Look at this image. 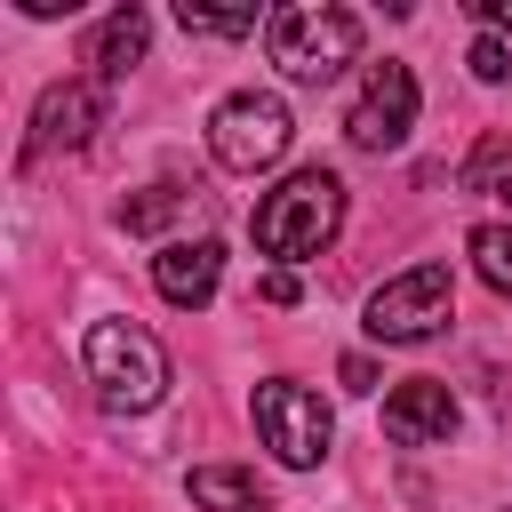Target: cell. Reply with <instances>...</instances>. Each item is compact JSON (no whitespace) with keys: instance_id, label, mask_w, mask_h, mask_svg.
Instances as JSON below:
<instances>
[{"instance_id":"9c48e42d","label":"cell","mask_w":512,"mask_h":512,"mask_svg":"<svg viewBox=\"0 0 512 512\" xmlns=\"http://www.w3.org/2000/svg\"><path fill=\"white\" fill-rule=\"evenodd\" d=\"M448 432H456V392H448L440 376L392 384V400H384V440H392V448H440Z\"/></svg>"},{"instance_id":"5bb4252c","label":"cell","mask_w":512,"mask_h":512,"mask_svg":"<svg viewBox=\"0 0 512 512\" xmlns=\"http://www.w3.org/2000/svg\"><path fill=\"white\" fill-rule=\"evenodd\" d=\"M176 24L184 32H200V40H240V32H256V8H176Z\"/></svg>"},{"instance_id":"6da1fadb","label":"cell","mask_w":512,"mask_h":512,"mask_svg":"<svg viewBox=\"0 0 512 512\" xmlns=\"http://www.w3.org/2000/svg\"><path fill=\"white\" fill-rule=\"evenodd\" d=\"M248 232H256V256H272L280 272L304 264V256H320V248L344 232V176H336V168H296V176H280V184L256 200Z\"/></svg>"},{"instance_id":"277c9868","label":"cell","mask_w":512,"mask_h":512,"mask_svg":"<svg viewBox=\"0 0 512 512\" xmlns=\"http://www.w3.org/2000/svg\"><path fill=\"white\" fill-rule=\"evenodd\" d=\"M288 136H296V120H288V104H280L272 88H240V96H224V104L208 112V152H216V168H232V176L272 168V160L288 152Z\"/></svg>"},{"instance_id":"8992f818","label":"cell","mask_w":512,"mask_h":512,"mask_svg":"<svg viewBox=\"0 0 512 512\" xmlns=\"http://www.w3.org/2000/svg\"><path fill=\"white\" fill-rule=\"evenodd\" d=\"M448 312H456L448 264H408L400 280H384V288L368 296V336H376V344H424V336L448 328Z\"/></svg>"},{"instance_id":"4fadbf2b","label":"cell","mask_w":512,"mask_h":512,"mask_svg":"<svg viewBox=\"0 0 512 512\" xmlns=\"http://www.w3.org/2000/svg\"><path fill=\"white\" fill-rule=\"evenodd\" d=\"M464 256H472V272H480L496 296H512V224H472Z\"/></svg>"},{"instance_id":"9a60e30c","label":"cell","mask_w":512,"mask_h":512,"mask_svg":"<svg viewBox=\"0 0 512 512\" xmlns=\"http://www.w3.org/2000/svg\"><path fill=\"white\" fill-rule=\"evenodd\" d=\"M176 208H184V192H176V184H152V192L120 200V224H128V232H160V224H168Z\"/></svg>"},{"instance_id":"7c38bea8","label":"cell","mask_w":512,"mask_h":512,"mask_svg":"<svg viewBox=\"0 0 512 512\" xmlns=\"http://www.w3.org/2000/svg\"><path fill=\"white\" fill-rule=\"evenodd\" d=\"M192 504H208V512H272L264 488H256L240 464H200V472H192Z\"/></svg>"},{"instance_id":"ba28073f","label":"cell","mask_w":512,"mask_h":512,"mask_svg":"<svg viewBox=\"0 0 512 512\" xmlns=\"http://www.w3.org/2000/svg\"><path fill=\"white\" fill-rule=\"evenodd\" d=\"M104 128V80H56L32 104V152H80Z\"/></svg>"},{"instance_id":"5b68a950","label":"cell","mask_w":512,"mask_h":512,"mask_svg":"<svg viewBox=\"0 0 512 512\" xmlns=\"http://www.w3.org/2000/svg\"><path fill=\"white\" fill-rule=\"evenodd\" d=\"M256 440H264L288 472H312V464L328 456V440H336V416H328V400L304 392L296 376H272V384H256Z\"/></svg>"},{"instance_id":"7a4b0ae2","label":"cell","mask_w":512,"mask_h":512,"mask_svg":"<svg viewBox=\"0 0 512 512\" xmlns=\"http://www.w3.org/2000/svg\"><path fill=\"white\" fill-rule=\"evenodd\" d=\"M80 360H88V384H96V400L112 416H136V408H152L168 392V352L136 320H96L88 344H80Z\"/></svg>"},{"instance_id":"52a82bcc","label":"cell","mask_w":512,"mask_h":512,"mask_svg":"<svg viewBox=\"0 0 512 512\" xmlns=\"http://www.w3.org/2000/svg\"><path fill=\"white\" fill-rule=\"evenodd\" d=\"M408 128H416V72L408 64H368V80H360V96L344 112L352 152H400Z\"/></svg>"},{"instance_id":"2e32d148","label":"cell","mask_w":512,"mask_h":512,"mask_svg":"<svg viewBox=\"0 0 512 512\" xmlns=\"http://www.w3.org/2000/svg\"><path fill=\"white\" fill-rule=\"evenodd\" d=\"M464 64H472V80H504V72H512V56H504V40H496V32H480Z\"/></svg>"},{"instance_id":"d6986e66","label":"cell","mask_w":512,"mask_h":512,"mask_svg":"<svg viewBox=\"0 0 512 512\" xmlns=\"http://www.w3.org/2000/svg\"><path fill=\"white\" fill-rule=\"evenodd\" d=\"M472 16H480L488 32H512V0H472Z\"/></svg>"},{"instance_id":"ac0fdd59","label":"cell","mask_w":512,"mask_h":512,"mask_svg":"<svg viewBox=\"0 0 512 512\" xmlns=\"http://www.w3.org/2000/svg\"><path fill=\"white\" fill-rule=\"evenodd\" d=\"M336 376H344V392H376V360H368V352H344Z\"/></svg>"},{"instance_id":"30bf717a","label":"cell","mask_w":512,"mask_h":512,"mask_svg":"<svg viewBox=\"0 0 512 512\" xmlns=\"http://www.w3.org/2000/svg\"><path fill=\"white\" fill-rule=\"evenodd\" d=\"M216 280H224V248L216 240H168L160 256H152V288L168 296V304H208L216 296Z\"/></svg>"},{"instance_id":"8fae6325","label":"cell","mask_w":512,"mask_h":512,"mask_svg":"<svg viewBox=\"0 0 512 512\" xmlns=\"http://www.w3.org/2000/svg\"><path fill=\"white\" fill-rule=\"evenodd\" d=\"M144 40H152L144 8H112V16L88 32V64H96V80H128V64H144Z\"/></svg>"},{"instance_id":"ffe728a7","label":"cell","mask_w":512,"mask_h":512,"mask_svg":"<svg viewBox=\"0 0 512 512\" xmlns=\"http://www.w3.org/2000/svg\"><path fill=\"white\" fill-rule=\"evenodd\" d=\"M496 192H504V200H512V168H504V184H496Z\"/></svg>"},{"instance_id":"e0dca14e","label":"cell","mask_w":512,"mask_h":512,"mask_svg":"<svg viewBox=\"0 0 512 512\" xmlns=\"http://www.w3.org/2000/svg\"><path fill=\"white\" fill-rule=\"evenodd\" d=\"M256 296H264V304H296V296H304V280H296V272H264V280H256Z\"/></svg>"},{"instance_id":"3957f363","label":"cell","mask_w":512,"mask_h":512,"mask_svg":"<svg viewBox=\"0 0 512 512\" xmlns=\"http://www.w3.org/2000/svg\"><path fill=\"white\" fill-rule=\"evenodd\" d=\"M264 40H272V64H280L288 80L328 88V80L360 56V16H352V8H328V0H296V8H280V16L264 24Z\"/></svg>"}]
</instances>
